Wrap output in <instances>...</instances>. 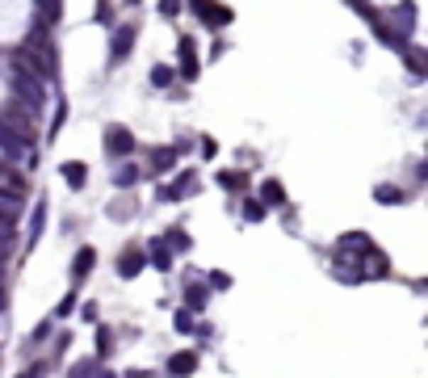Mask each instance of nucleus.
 <instances>
[{
	"label": "nucleus",
	"instance_id": "f257e3e1",
	"mask_svg": "<svg viewBox=\"0 0 428 378\" xmlns=\"http://www.w3.org/2000/svg\"><path fill=\"white\" fill-rule=\"evenodd\" d=\"M17 55H21V59H26V63H30V68H34V72H38L43 80H55V76H59V63H55V47L47 43V26H43V21L34 26V34H30V38L21 43V50H17Z\"/></svg>",
	"mask_w": 428,
	"mask_h": 378
},
{
	"label": "nucleus",
	"instance_id": "1a4fd4ad",
	"mask_svg": "<svg viewBox=\"0 0 428 378\" xmlns=\"http://www.w3.org/2000/svg\"><path fill=\"white\" fill-rule=\"evenodd\" d=\"M0 193H4V198H21V193H26V177H21L13 164H0Z\"/></svg>",
	"mask_w": 428,
	"mask_h": 378
},
{
	"label": "nucleus",
	"instance_id": "a878e982",
	"mask_svg": "<svg viewBox=\"0 0 428 378\" xmlns=\"http://www.w3.org/2000/svg\"><path fill=\"white\" fill-rule=\"evenodd\" d=\"M9 252H13V223H4V219H0V261H4Z\"/></svg>",
	"mask_w": 428,
	"mask_h": 378
},
{
	"label": "nucleus",
	"instance_id": "a211bd4d",
	"mask_svg": "<svg viewBox=\"0 0 428 378\" xmlns=\"http://www.w3.org/2000/svg\"><path fill=\"white\" fill-rule=\"evenodd\" d=\"M143 265H147V261H143V252H126V256L118 261V274H122V278H135Z\"/></svg>",
	"mask_w": 428,
	"mask_h": 378
},
{
	"label": "nucleus",
	"instance_id": "4468645a",
	"mask_svg": "<svg viewBox=\"0 0 428 378\" xmlns=\"http://www.w3.org/2000/svg\"><path fill=\"white\" fill-rule=\"evenodd\" d=\"M177 164V147H155V156H151V168L155 173H168Z\"/></svg>",
	"mask_w": 428,
	"mask_h": 378
},
{
	"label": "nucleus",
	"instance_id": "aec40b11",
	"mask_svg": "<svg viewBox=\"0 0 428 378\" xmlns=\"http://www.w3.org/2000/svg\"><path fill=\"white\" fill-rule=\"evenodd\" d=\"M403 59H407V68H412L416 76H424V72H428V63H424V50H420V47H403Z\"/></svg>",
	"mask_w": 428,
	"mask_h": 378
},
{
	"label": "nucleus",
	"instance_id": "f8f14e48",
	"mask_svg": "<svg viewBox=\"0 0 428 378\" xmlns=\"http://www.w3.org/2000/svg\"><path fill=\"white\" fill-rule=\"evenodd\" d=\"M181 72L185 76H197V47H193V38H181Z\"/></svg>",
	"mask_w": 428,
	"mask_h": 378
},
{
	"label": "nucleus",
	"instance_id": "c756f323",
	"mask_svg": "<svg viewBox=\"0 0 428 378\" xmlns=\"http://www.w3.org/2000/svg\"><path fill=\"white\" fill-rule=\"evenodd\" d=\"M114 181H118V185H135V181H139V168H135V164H126V168H118V177H114Z\"/></svg>",
	"mask_w": 428,
	"mask_h": 378
},
{
	"label": "nucleus",
	"instance_id": "b1692460",
	"mask_svg": "<svg viewBox=\"0 0 428 378\" xmlns=\"http://www.w3.org/2000/svg\"><path fill=\"white\" fill-rule=\"evenodd\" d=\"M151 85H155V89H168V85H172V68L155 63V68H151Z\"/></svg>",
	"mask_w": 428,
	"mask_h": 378
},
{
	"label": "nucleus",
	"instance_id": "f03ea898",
	"mask_svg": "<svg viewBox=\"0 0 428 378\" xmlns=\"http://www.w3.org/2000/svg\"><path fill=\"white\" fill-rule=\"evenodd\" d=\"M13 89L21 93L26 105H34V109L43 105V76H38V72H34L21 55H13Z\"/></svg>",
	"mask_w": 428,
	"mask_h": 378
},
{
	"label": "nucleus",
	"instance_id": "393cba45",
	"mask_svg": "<svg viewBox=\"0 0 428 378\" xmlns=\"http://www.w3.org/2000/svg\"><path fill=\"white\" fill-rule=\"evenodd\" d=\"M243 219H248V223H265V202H256V198L243 202Z\"/></svg>",
	"mask_w": 428,
	"mask_h": 378
},
{
	"label": "nucleus",
	"instance_id": "f704fd0d",
	"mask_svg": "<svg viewBox=\"0 0 428 378\" xmlns=\"http://www.w3.org/2000/svg\"><path fill=\"white\" fill-rule=\"evenodd\" d=\"M160 9H164V17H177V9H181V0H160Z\"/></svg>",
	"mask_w": 428,
	"mask_h": 378
},
{
	"label": "nucleus",
	"instance_id": "4be33fe9",
	"mask_svg": "<svg viewBox=\"0 0 428 378\" xmlns=\"http://www.w3.org/2000/svg\"><path fill=\"white\" fill-rule=\"evenodd\" d=\"M185 303H190L193 311H202V307H206V286H202V282H190V290H185Z\"/></svg>",
	"mask_w": 428,
	"mask_h": 378
},
{
	"label": "nucleus",
	"instance_id": "9d476101",
	"mask_svg": "<svg viewBox=\"0 0 428 378\" xmlns=\"http://www.w3.org/2000/svg\"><path fill=\"white\" fill-rule=\"evenodd\" d=\"M131 43H135V26L118 30V34H114V47H109V63H122V59H126V50H131Z\"/></svg>",
	"mask_w": 428,
	"mask_h": 378
},
{
	"label": "nucleus",
	"instance_id": "0eeeda50",
	"mask_svg": "<svg viewBox=\"0 0 428 378\" xmlns=\"http://www.w3.org/2000/svg\"><path fill=\"white\" fill-rule=\"evenodd\" d=\"M105 151H109V156H131V151H135V135H131L126 126H109V131H105Z\"/></svg>",
	"mask_w": 428,
	"mask_h": 378
},
{
	"label": "nucleus",
	"instance_id": "f3484780",
	"mask_svg": "<svg viewBox=\"0 0 428 378\" xmlns=\"http://www.w3.org/2000/svg\"><path fill=\"white\" fill-rule=\"evenodd\" d=\"M260 202H265V206H282L285 202L282 181H265V185H260Z\"/></svg>",
	"mask_w": 428,
	"mask_h": 378
},
{
	"label": "nucleus",
	"instance_id": "39448f33",
	"mask_svg": "<svg viewBox=\"0 0 428 378\" xmlns=\"http://www.w3.org/2000/svg\"><path fill=\"white\" fill-rule=\"evenodd\" d=\"M190 4L202 13V21H206V26H214V30L231 26V9H227V4H214V0H190Z\"/></svg>",
	"mask_w": 428,
	"mask_h": 378
},
{
	"label": "nucleus",
	"instance_id": "c9c22d12",
	"mask_svg": "<svg viewBox=\"0 0 428 378\" xmlns=\"http://www.w3.org/2000/svg\"><path fill=\"white\" fill-rule=\"evenodd\" d=\"M0 307H4V286H0Z\"/></svg>",
	"mask_w": 428,
	"mask_h": 378
},
{
	"label": "nucleus",
	"instance_id": "412c9836",
	"mask_svg": "<svg viewBox=\"0 0 428 378\" xmlns=\"http://www.w3.org/2000/svg\"><path fill=\"white\" fill-rule=\"evenodd\" d=\"M0 147H4L9 156H17V151H26V143L17 139V135H13V131L4 126V122H0Z\"/></svg>",
	"mask_w": 428,
	"mask_h": 378
},
{
	"label": "nucleus",
	"instance_id": "7c9ffc66",
	"mask_svg": "<svg viewBox=\"0 0 428 378\" xmlns=\"http://www.w3.org/2000/svg\"><path fill=\"white\" fill-rule=\"evenodd\" d=\"M168 248H181V252H185V248H190V236H185L181 227H172V232H168Z\"/></svg>",
	"mask_w": 428,
	"mask_h": 378
},
{
	"label": "nucleus",
	"instance_id": "dca6fc26",
	"mask_svg": "<svg viewBox=\"0 0 428 378\" xmlns=\"http://www.w3.org/2000/svg\"><path fill=\"white\" fill-rule=\"evenodd\" d=\"M93 261H97V252H93V248H80V252H76V265H72V278L80 282V278H84V274L93 269Z\"/></svg>",
	"mask_w": 428,
	"mask_h": 378
},
{
	"label": "nucleus",
	"instance_id": "5701e85b",
	"mask_svg": "<svg viewBox=\"0 0 428 378\" xmlns=\"http://www.w3.org/2000/svg\"><path fill=\"white\" fill-rule=\"evenodd\" d=\"M17 210H21V198H4V193H0V219H4V223H13V219H17Z\"/></svg>",
	"mask_w": 428,
	"mask_h": 378
},
{
	"label": "nucleus",
	"instance_id": "2eb2a0df",
	"mask_svg": "<svg viewBox=\"0 0 428 378\" xmlns=\"http://www.w3.org/2000/svg\"><path fill=\"white\" fill-rule=\"evenodd\" d=\"M84 177H89V168H84L80 160H72V164H63V181H67V185H72V189H80V185H84Z\"/></svg>",
	"mask_w": 428,
	"mask_h": 378
},
{
	"label": "nucleus",
	"instance_id": "72a5a7b5",
	"mask_svg": "<svg viewBox=\"0 0 428 378\" xmlns=\"http://www.w3.org/2000/svg\"><path fill=\"white\" fill-rule=\"evenodd\" d=\"M177 332H193V315H190V311L177 315Z\"/></svg>",
	"mask_w": 428,
	"mask_h": 378
},
{
	"label": "nucleus",
	"instance_id": "6ab92c4d",
	"mask_svg": "<svg viewBox=\"0 0 428 378\" xmlns=\"http://www.w3.org/2000/svg\"><path fill=\"white\" fill-rule=\"evenodd\" d=\"M147 261H151L155 269H172V256H168V244H160V239H155V244H151V256H147Z\"/></svg>",
	"mask_w": 428,
	"mask_h": 378
},
{
	"label": "nucleus",
	"instance_id": "423d86ee",
	"mask_svg": "<svg viewBox=\"0 0 428 378\" xmlns=\"http://www.w3.org/2000/svg\"><path fill=\"white\" fill-rule=\"evenodd\" d=\"M382 274H386V256H382L378 248L370 244V248H366V256H357L353 278H382Z\"/></svg>",
	"mask_w": 428,
	"mask_h": 378
},
{
	"label": "nucleus",
	"instance_id": "c85d7f7f",
	"mask_svg": "<svg viewBox=\"0 0 428 378\" xmlns=\"http://www.w3.org/2000/svg\"><path fill=\"white\" fill-rule=\"evenodd\" d=\"M219 185L223 189H243L248 185V177H243V173H219Z\"/></svg>",
	"mask_w": 428,
	"mask_h": 378
},
{
	"label": "nucleus",
	"instance_id": "2f4dec72",
	"mask_svg": "<svg viewBox=\"0 0 428 378\" xmlns=\"http://www.w3.org/2000/svg\"><path fill=\"white\" fill-rule=\"evenodd\" d=\"M72 374L84 378V374H101V366H93V362H80V366H72Z\"/></svg>",
	"mask_w": 428,
	"mask_h": 378
},
{
	"label": "nucleus",
	"instance_id": "cd10ccee",
	"mask_svg": "<svg viewBox=\"0 0 428 378\" xmlns=\"http://www.w3.org/2000/svg\"><path fill=\"white\" fill-rule=\"evenodd\" d=\"M43 219H47V206L38 202V206H34V223H30V244H34V239L43 236Z\"/></svg>",
	"mask_w": 428,
	"mask_h": 378
},
{
	"label": "nucleus",
	"instance_id": "20e7f679",
	"mask_svg": "<svg viewBox=\"0 0 428 378\" xmlns=\"http://www.w3.org/2000/svg\"><path fill=\"white\" fill-rule=\"evenodd\" d=\"M366 248H370V236L366 232H344V236L336 239V269L349 265V261H357Z\"/></svg>",
	"mask_w": 428,
	"mask_h": 378
},
{
	"label": "nucleus",
	"instance_id": "6e6552de",
	"mask_svg": "<svg viewBox=\"0 0 428 378\" xmlns=\"http://www.w3.org/2000/svg\"><path fill=\"white\" fill-rule=\"evenodd\" d=\"M190 193H197V177L193 173H181L172 185L160 189V202H177V198H190Z\"/></svg>",
	"mask_w": 428,
	"mask_h": 378
},
{
	"label": "nucleus",
	"instance_id": "7ed1b4c3",
	"mask_svg": "<svg viewBox=\"0 0 428 378\" xmlns=\"http://www.w3.org/2000/svg\"><path fill=\"white\" fill-rule=\"evenodd\" d=\"M0 122L17 135L21 143H34V105H21V101H9L0 109Z\"/></svg>",
	"mask_w": 428,
	"mask_h": 378
},
{
	"label": "nucleus",
	"instance_id": "ddd939ff",
	"mask_svg": "<svg viewBox=\"0 0 428 378\" xmlns=\"http://www.w3.org/2000/svg\"><path fill=\"white\" fill-rule=\"evenodd\" d=\"M412 30H416V4H412V0H403V4H399V34L407 38Z\"/></svg>",
	"mask_w": 428,
	"mask_h": 378
},
{
	"label": "nucleus",
	"instance_id": "bb28decb",
	"mask_svg": "<svg viewBox=\"0 0 428 378\" xmlns=\"http://www.w3.org/2000/svg\"><path fill=\"white\" fill-rule=\"evenodd\" d=\"M374 202L390 206V202H403V193H399V189H390V185H378V189H374Z\"/></svg>",
	"mask_w": 428,
	"mask_h": 378
},
{
	"label": "nucleus",
	"instance_id": "473e14b6",
	"mask_svg": "<svg viewBox=\"0 0 428 378\" xmlns=\"http://www.w3.org/2000/svg\"><path fill=\"white\" fill-rule=\"evenodd\" d=\"M210 286H219V290H227V286H231V274H223V269H214V274H210Z\"/></svg>",
	"mask_w": 428,
	"mask_h": 378
},
{
	"label": "nucleus",
	"instance_id": "9b49d317",
	"mask_svg": "<svg viewBox=\"0 0 428 378\" xmlns=\"http://www.w3.org/2000/svg\"><path fill=\"white\" fill-rule=\"evenodd\" d=\"M193 370H197V353H190V349L168 357V374H193Z\"/></svg>",
	"mask_w": 428,
	"mask_h": 378
}]
</instances>
